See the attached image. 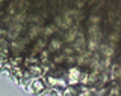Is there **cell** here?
I'll list each match as a JSON object with an SVG mask.
<instances>
[{"label": "cell", "instance_id": "6da1fadb", "mask_svg": "<svg viewBox=\"0 0 121 96\" xmlns=\"http://www.w3.org/2000/svg\"><path fill=\"white\" fill-rule=\"evenodd\" d=\"M59 48H60V41L53 39L52 42H50V50L52 51H56V50H59Z\"/></svg>", "mask_w": 121, "mask_h": 96}]
</instances>
